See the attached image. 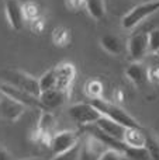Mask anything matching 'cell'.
<instances>
[{
  "label": "cell",
  "mask_w": 159,
  "mask_h": 160,
  "mask_svg": "<svg viewBox=\"0 0 159 160\" xmlns=\"http://www.w3.org/2000/svg\"><path fill=\"white\" fill-rule=\"evenodd\" d=\"M0 79L3 83L17 87L23 91L33 94L35 97H39V84L38 79L31 76L30 73L24 72V70H17V69H3L0 70Z\"/></svg>",
  "instance_id": "obj_1"
},
{
  "label": "cell",
  "mask_w": 159,
  "mask_h": 160,
  "mask_svg": "<svg viewBox=\"0 0 159 160\" xmlns=\"http://www.w3.org/2000/svg\"><path fill=\"white\" fill-rule=\"evenodd\" d=\"M93 105L100 111L101 115L107 117V118L113 119V121L121 124L126 128H131V127H141L140 122L134 118L132 115H130L123 107L114 104V102H110L104 98H96V100H90Z\"/></svg>",
  "instance_id": "obj_2"
},
{
  "label": "cell",
  "mask_w": 159,
  "mask_h": 160,
  "mask_svg": "<svg viewBox=\"0 0 159 160\" xmlns=\"http://www.w3.org/2000/svg\"><path fill=\"white\" fill-rule=\"evenodd\" d=\"M159 11V0H152V2H144L141 4L132 7L126 16L121 18V25L126 30H132L138 24L146 20L149 16Z\"/></svg>",
  "instance_id": "obj_3"
},
{
  "label": "cell",
  "mask_w": 159,
  "mask_h": 160,
  "mask_svg": "<svg viewBox=\"0 0 159 160\" xmlns=\"http://www.w3.org/2000/svg\"><path fill=\"white\" fill-rule=\"evenodd\" d=\"M68 114L75 122L82 127L92 125L101 117L100 111L92 104V102H76L68 108Z\"/></svg>",
  "instance_id": "obj_4"
},
{
  "label": "cell",
  "mask_w": 159,
  "mask_h": 160,
  "mask_svg": "<svg viewBox=\"0 0 159 160\" xmlns=\"http://www.w3.org/2000/svg\"><path fill=\"white\" fill-rule=\"evenodd\" d=\"M56 118L49 112V110H42L39 114V119L34 129V139L49 146L51 139L55 135L56 131Z\"/></svg>",
  "instance_id": "obj_5"
},
{
  "label": "cell",
  "mask_w": 159,
  "mask_h": 160,
  "mask_svg": "<svg viewBox=\"0 0 159 160\" xmlns=\"http://www.w3.org/2000/svg\"><path fill=\"white\" fill-rule=\"evenodd\" d=\"M79 142H80V135L76 131H72V129L58 131L52 136V139H51L49 148L54 155H59V153H64L66 150L72 149Z\"/></svg>",
  "instance_id": "obj_6"
},
{
  "label": "cell",
  "mask_w": 159,
  "mask_h": 160,
  "mask_svg": "<svg viewBox=\"0 0 159 160\" xmlns=\"http://www.w3.org/2000/svg\"><path fill=\"white\" fill-rule=\"evenodd\" d=\"M127 52L131 62H141L149 53L148 32H137L127 41Z\"/></svg>",
  "instance_id": "obj_7"
},
{
  "label": "cell",
  "mask_w": 159,
  "mask_h": 160,
  "mask_svg": "<svg viewBox=\"0 0 159 160\" xmlns=\"http://www.w3.org/2000/svg\"><path fill=\"white\" fill-rule=\"evenodd\" d=\"M25 105L3 93L0 97V118L8 122H17L25 112Z\"/></svg>",
  "instance_id": "obj_8"
},
{
  "label": "cell",
  "mask_w": 159,
  "mask_h": 160,
  "mask_svg": "<svg viewBox=\"0 0 159 160\" xmlns=\"http://www.w3.org/2000/svg\"><path fill=\"white\" fill-rule=\"evenodd\" d=\"M70 97V91L66 90H61V88L55 87L51 90H45L39 93V101H41L44 110H55L59 108L69 100Z\"/></svg>",
  "instance_id": "obj_9"
},
{
  "label": "cell",
  "mask_w": 159,
  "mask_h": 160,
  "mask_svg": "<svg viewBox=\"0 0 159 160\" xmlns=\"http://www.w3.org/2000/svg\"><path fill=\"white\" fill-rule=\"evenodd\" d=\"M56 72V87L61 90L70 91L76 79V68L70 62H61L55 66Z\"/></svg>",
  "instance_id": "obj_10"
},
{
  "label": "cell",
  "mask_w": 159,
  "mask_h": 160,
  "mask_svg": "<svg viewBox=\"0 0 159 160\" xmlns=\"http://www.w3.org/2000/svg\"><path fill=\"white\" fill-rule=\"evenodd\" d=\"M107 146L96 136L87 133L83 143H80V160H99Z\"/></svg>",
  "instance_id": "obj_11"
},
{
  "label": "cell",
  "mask_w": 159,
  "mask_h": 160,
  "mask_svg": "<svg viewBox=\"0 0 159 160\" xmlns=\"http://www.w3.org/2000/svg\"><path fill=\"white\" fill-rule=\"evenodd\" d=\"M4 13H6V18H7L8 25L14 31H21L25 22L21 3H18L17 0H6Z\"/></svg>",
  "instance_id": "obj_12"
},
{
  "label": "cell",
  "mask_w": 159,
  "mask_h": 160,
  "mask_svg": "<svg viewBox=\"0 0 159 160\" xmlns=\"http://www.w3.org/2000/svg\"><path fill=\"white\" fill-rule=\"evenodd\" d=\"M126 76L134 86L141 87L148 82V68H145L141 62H131L126 69Z\"/></svg>",
  "instance_id": "obj_13"
},
{
  "label": "cell",
  "mask_w": 159,
  "mask_h": 160,
  "mask_svg": "<svg viewBox=\"0 0 159 160\" xmlns=\"http://www.w3.org/2000/svg\"><path fill=\"white\" fill-rule=\"evenodd\" d=\"M146 136L148 135L144 132V129L141 127L126 128L123 142L126 146H130V148H145Z\"/></svg>",
  "instance_id": "obj_14"
},
{
  "label": "cell",
  "mask_w": 159,
  "mask_h": 160,
  "mask_svg": "<svg viewBox=\"0 0 159 160\" xmlns=\"http://www.w3.org/2000/svg\"><path fill=\"white\" fill-rule=\"evenodd\" d=\"M95 124L97 125L103 132H106L107 135L113 136V138L118 139V141H123L124 132H126V127H123L121 124H118V122L113 121V119L107 118V117H104V115H101Z\"/></svg>",
  "instance_id": "obj_15"
},
{
  "label": "cell",
  "mask_w": 159,
  "mask_h": 160,
  "mask_svg": "<svg viewBox=\"0 0 159 160\" xmlns=\"http://www.w3.org/2000/svg\"><path fill=\"white\" fill-rule=\"evenodd\" d=\"M100 45L107 53L110 55H121L124 52V44L117 35L113 34H104L100 38Z\"/></svg>",
  "instance_id": "obj_16"
},
{
  "label": "cell",
  "mask_w": 159,
  "mask_h": 160,
  "mask_svg": "<svg viewBox=\"0 0 159 160\" xmlns=\"http://www.w3.org/2000/svg\"><path fill=\"white\" fill-rule=\"evenodd\" d=\"M85 8L92 18L99 21L106 16V0H86Z\"/></svg>",
  "instance_id": "obj_17"
},
{
  "label": "cell",
  "mask_w": 159,
  "mask_h": 160,
  "mask_svg": "<svg viewBox=\"0 0 159 160\" xmlns=\"http://www.w3.org/2000/svg\"><path fill=\"white\" fill-rule=\"evenodd\" d=\"M70 39H72V34H70V30L66 27H56L55 30L52 31V42L54 45L59 48H65L70 44Z\"/></svg>",
  "instance_id": "obj_18"
},
{
  "label": "cell",
  "mask_w": 159,
  "mask_h": 160,
  "mask_svg": "<svg viewBox=\"0 0 159 160\" xmlns=\"http://www.w3.org/2000/svg\"><path fill=\"white\" fill-rule=\"evenodd\" d=\"M103 83L100 80L92 79L89 82H86L85 84V94L89 97L90 100H96V98H103Z\"/></svg>",
  "instance_id": "obj_19"
},
{
  "label": "cell",
  "mask_w": 159,
  "mask_h": 160,
  "mask_svg": "<svg viewBox=\"0 0 159 160\" xmlns=\"http://www.w3.org/2000/svg\"><path fill=\"white\" fill-rule=\"evenodd\" d=\"M21 7H23V14H24L25 21H33V20L41 17V6L38 3L28 0V2L21 3Z\"/></svg>",
  "instance_id": "obj_20"
},
{
  "label": "cell",
  "mask_w": 159,
  "mask_h": 160,
  "mask_svg": "<svg viewBox=\"0 0 159 160\" xmlns=\"http://www.w3.org/2000/svg\"><path fill=\"white\" fill-rule=\"evenodd\" d=\"M38 84H39V91L51 90V88L56 87V72L55 68L47 70L41 78H38Z\"/></svg>",
  "instance_id": "obj_21"
},
{
  "label": "cell",
  "mask_w": 159,
  "mask_h": 160,
  "mask_svg": "<svg viewBox=\"0 0 159 160\" xmlns=\"http://www.w3.org/2000/svg\"><path fill=\"white\" fill-rule=\"evenodd\" d=\"M124 153L128 158V160H151L146 148H130L126 146Z\"/></svg>",
  "instance_id": "obj_22"
},
{
  "label": "cell",
  "mask_w": 159,
  "mask_h": 160,
  "mask_svg": "<svg viewBox=\"0 0 159 160\" xmlns=\"http://www.w3.org/2000/svg\"><path fill=\"white\" fill-rule=\"evenodd\" d=\"M51 160H80V142L66 152L54 155V158Z\"/></svg>",
  "instance_id": "obj_23"
},
{
  "label": "cell",
  "mask_w": 159,
  "mask_h": 160,
  "mask_svg": "<svg viewBox=\"0 0 159 160\" xmlns=\"http://www.w3.org/2000/svg\"><path fill=\"white\" fill-rule=\"evenodd\" d=\"M99 160H128V158L126 156V153H124L123 150L107 148Z\"/></svg>",
  "instance_id": "obj_24"
},
{
  "label": "cell",
  "mask_w": 159,
  "mask_h": 160,
  "mask_svg": "<svg viewBox=\"0 0 159 160\" xmlns=\"http://www.w3.org/2000/svg\"><path fill=\"white\" fill-rule=\"evenodd\" d=\"M145 148L149 153V158L151 160H159V141H156L152 136H146V143Z\"/></svg>",
  "instance_id": "obj_25"
},
{
  "label": "cell",
  "mask_w": 159,
  "mask_h": 160,
  "mask_svg": "<svg viewBox=\"0 0 159 160\" xmlns=\"http://www.w3.org/2000/svg\"><path fill=\"white\" fill-rule=\"evenodd\" d=\"M148 42H149V52L158 53L159 52V27L154 28L148 32Z\"/></svg>",
  "instance_id": "obj_26"
},
{
  "label": "cell",
  "mask_w": 159,
  "mask_h": 160,
  "mask_svg": "<svg viewBox=\"0 0 159 160\" xmlns=\"http://www.w3.org/2000/svg\"><path fill=\"white\" fill-rule=\"evenodd\" d=\"M65 6L70 11H80L86 6V0H65Z\"/></svg>",
  "instance_id": "obj_27"
},
{
  "label": "cell",
  "mask_w": 159,
  "mask_h": 160,
  "mask_svg": "<svg viewBox=\"0 0 159 160\" xmlns=\"http://www.w3.org/2000/svg\"><path fill=\"white\" fill-rule=\"evenodd\" d=\"M30 22H31V30H33L35 34H39V32H42V31H44L45 21H44V18H42V17H38V18L33 20V21H30Z\"/></svg>",
  "instance_id": "obj_28"
},
{
  "label": "cell",
  "mask_w": 159,
  "mask_h": 160,
  "mask_svg": "<svg viewBox=\"0 0 159 160\" xmlns=\"http://www.w3.org/2000/svg\"><path fill=\"white\" fill-rule=\"evenodd\" d=\"M148 80L152 83H159V65L148 68Z\"/></svg>",
  "instance_id": "obj_29"
},
{
  "label": "cell",
  "mask_w": 159,
  "mask_h": 160,
  "mask_svg": "<svg viewBox=\"0 0 159 160\" xmlns=\"http://www.w3.org/2000/svg\"><path fill=\"white\" fill-rule=\"evenodd\" d=\"M0 160H10L8 152L6 149H3V148H0Z\"/></svg>",
  "instance_id": "obj_30"
},
{
  "label": "cell",
  "mask_w": 159,
  "mask_h": 160,
  "mask_svg": "<svg viewBox=\"0 0 159 160\" xmlns=\"http://www.w3.org/2000/svg\"><path fill=\"white\" fill-rule=\"evenodd\" d=\"M24 160H45L42 158H30V159H24Z\"/></svg>",
  "instance_id": "obj_31"
},
{
  "label": "cell",
  "mask_w": 159,
  "mask_h": 160,
  "mask_svg": "<svg viewBox=\"0 0 159 160\" xmlns=\"http://www.w3.org/2000/svg\"><path fill=\"white\" fill-rule=\"evenodd\" d=\"M144 2H152V0H144Z\"/></svg>",
  "instance_id": "obj_32"
},
{
  "label": "cell",
  "mask_w": 159,
  "mask_h": 160,
  "mask_svg": "<svg viewBox=\"0 0 159 160\" xmlns=\"http://www.w3.org/2000/svg\"><path fill=\"white\" fill-rule=\"evenodd\" d=\"M155 55H158V56H159V52H158V53H155Z\"/></svg>",
  "instance_id": "obj_33"
},
{
  "label": "cell",
  "mask_w": 159,
  "mask_h": 160,
  "mask_svg": "<svg viewBox=\"0 0 159 160\" xmlns=\"http://www.w3.org/2000/svg\"><path fill=\"white\" fill-rule=\"evenodd\" d=\"M158 135H159V128H158Z\"/></svg>",
  "instance_id": "obj_34"
}]
</instances>
